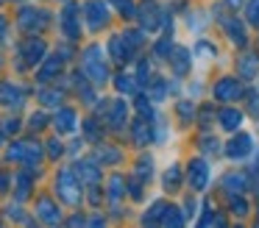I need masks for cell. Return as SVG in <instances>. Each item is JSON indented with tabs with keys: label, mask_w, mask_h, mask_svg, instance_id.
Returning <instances> with one entry per match:
<instances>
[{
	"label": "cell",
	"mask_w": 259,
	"mask_h": 228,
	"mask_svg": "<svg viewBox=\"0 0 259 228\" xmlns=\"http://www.w3.org/2000/svg\"><path fill=\"white\" fill-rule=\"evenodd\" d=\"M218 11V22L223 25V31L229 33V39L237 44V48H245L248 44V33H245V25H242L240 20H237V14H229V11H223V9H214Z\"/></svg>",
	"instance_id": "obj_1"
},
{
	"label": "cell",
	"mask_w": 259,
	"mask_h": 228,
	"mask_svg": "<svg viewBox=\"0 0 259 228\" xmlns=\"http://www.w3.org/2000/svg\"><path fill=\"white\" fill-rule=\"evenodd\" d=\"M84 67H87V72H90V78L95 83H103L109 78V67H106V61H103V56H101V48H90V50H87Z\"/></svg>",
	"instance_id": "obj_2"
},
{
	"label": "cell",
	"mask_w": 259,
	"mask_h": 228,
	"mask_svg": "<svg viewBox=\"0 0 259 228\" xmlns=\"http://www.w3.org/2000/svg\"><path fill=\"white\" fill-rule=\"evenodd\" d=\"M251 150H253V139L248 136V133H234L231 142L223 148V153L229 156L231 161H242L245 156H251Z\"/></svg>",
	"instance_id": "obj_3"
},
{
	"label": "cell",
	"mask_w": 259,
	"mask_h": 228,
	"mask_svg": "<svg viewBox=\"0 0 259 228\" xmlns=\"http://www.w3.org/2000/svg\"><path fill=\"white\" fill-rule=\"evenodd\" d=\"M187 181H190V187L195 189V192H201V189H206L209 184V164L203 159H192L190 164H187Z\"/></svg>",
	"instance_id": "obj_4"
},
{
	"label": "cell",
	"mask_w": 259,
	"mask_h": 228,
	"mask_svg": "<svg viewBox=\"0 0 259 228\" xmlns=\"http://www.w3.org/2000/svg\"><path fill=\"white\" fill-rule=\"evenodd\" d=\"M162 14H164V11L159 9L156 0H142L140 11H137V17H140V22H142L145 31H156L159 22H162Z\"/></svg>",
	"instance_id": "obj_5"
},
{
	"label": "cell",
	"mask_w": 259,
	"mask_h": 228,
	"mask_svg": "<svg viewBox=\"0 0 259 228\" xmlns=\"http://www.w3.org/2000/svg\"><path fill=\"white\" fill-rule=\"evenodd\" d=\"M212 95H214V100L229 103V100H237L242 95V86H240V81H237V78H220V81L214 83Z\"/></svg>",
	"instance_id": "obj_6"
},
{
	"label": "cell",
	"mask_w": 259,
	"mask_h": 228,
	"mask_svg": "<svg viewBox=\"0 0 259 228\" xmlns=\"http://www.w3.org/2000/svg\"><path fill=\"white\" fill-rule=\"evenodd\" d=\"M56 187H59V192H62V198L67 200V203H78V200H81V192H78V184H75L73 172L64 170L62 175H59Z\"/></svg>",
	"instance_id": "obj_7"
},
{
	"label": "cell",
	"mask_w": 259,
	"mask_h": 228,
	"mask_svg": "<svg viewBox=\"0 0 259 228\" xmlns=\"http://www.w3.org/2000/svg\"><path fill=\"white\" fill-rule=\"evenodd\" d=\"M87 20H90L92 31H98V28L106 25V20H109L106 3H101V0H90V3H87Z\"/></svg>",
	"instance_id": "obj_8"
},
{
	"label": "cell",
	"mask_w": 259,
	"mask_h": 228,
	"mask_svg": "<svg viewBox=\"0 0 259 228\" xmlns=\"http://www.w3.org/2000/svg\"><path fill=\"white\" fill-rule=\"evenodd\" d=\"M167 59H170V64H173V72H176L179 78H184L187 72H190L192 56H190V50H187V48H176L173 56H167Z\"/></svg>",
	"instance_id": "obj_9"
},
{
	"label": "cell",
	"mask_w": 259,
	"mask_h": 228,
	"mask_svg": "<svg viewBox=\"0 0 259 228\" xmlns=\"http://www.w3.org/2000/svg\"><path fill=\"white\" fill-rule=\"evenodd\" d=\"M48 22V14L45 11H34V9H23V14H20V25L28 28V31H42Z\"/></svg>",
	"instance_id": "obj_10"
},
{
	"label": "cell",
	"mask_w": 259,
	"mask_h": 228,
	"mask_svg": "<svg viewBox=\"0 0 259 228\" xmlns=\"http://www.w3.org/2000/svg\"><path fill=\"white\" fill-rule=\"evenodd\" d=\"M256 70H259V56L245 53V56H240V59H237V72H240V78L251 81V78H256Z\"/></svg>",
	"instance_id": "obj_11"
},
{
	"label": "cell",
	"mask_w": 259,
	"mask_h": 228,
	"mask_svg": "<svg viewBox=\"0 0 259 228\" xmlns=\"http://www.w3.org/2000/svg\"><path fill=\"white\" fill-rule=\"evenodd\" d=\"M223 189L229 195H242L248 189V175L245 172H229V175L223 178Z\"/></svg>",
	"instance_id": "obj_12"
},
{
	"label": "cell",
	"mask_w": 259,
	"mask_h": 228,
	"mask_svg": "<svg viewBox=\"0 0 259 228\" xmlns=\"http://www.w3.org/2000/svg\"><path fill=\"white\" fill-rule=\"evenodd\" d=\"M218 120H220V125H223L226 131H240V125H242V111L226 106V109H220Z\"/></svg>",
	"instance_id": "obj_13"
},
{
	"label": "cell",
	"mask_w": 259,
	"mask_h": 228,
	"mask_svg": "<svg viewBox=\"0 0 259 228\" xmlns=\"http://www.w3.org/2000/svg\"><path fill=\"white\" fill-rule=\"evenodd\" d=\"M131 131H134V142L140 145V148H142V145H148V142H151V136H153V133H151V122H148L145 117H142V120H137Z\"/></svg>",
	"instance_id": "obj_14"
},
{
	"label": "cell",
	"mask_w": 259,
	"mask_h": 228,
	"mask_svg": "<svg viewBox=\"0 0 259 228\" xmlns=\"http://www.w3.org/2000/svg\"><path fill=\"white\" fill-rule=\"evenodd\" d=\"M179 187H181V167L170 164L167 172H164V189H167V192H176Z\"/></svg>",
	"instance_id": "obj_15"
},
{
	"label": "cell",
	"mask_w": 259,
	"mask_h": 228,
	"mask_svg": "<svg viewBox=\"0 0 259 228\" xmlns=\"http://www.w3.org/2000/svg\"><path fill=\"white\" fill-rule=\"evenodd\" d=\"M0 103H6V106L23 103V100H20V92L14 89V83H0Z\"/></svg>",
	"instance_id": "obj_16"
},
{
	"label": "cell",
	"mask_w": 259,
	"mask_h": 228,
	"mask_svg": "<svg viewBox=\"0 0 259 228\" xmlns=\"http://www.w3.org/2000/svg\"><path fill=\"white\" fill-rule=\"evenodd\" d=\"M159 222H162V225H184V214H181V209H176V206H164Z\"/></svg>",
	"instance_id": "obj_17"
},
{
	"label": "cell",
	"mask_w": 259,
	"mask_h": 228,
	"mask_svg": "<svg viewBox=\"0 0 259 228\" xmlns=\"http://www.w3.org/2000/svg\"><path fill=\"white\" fill-rule=\"evenodd\" d=\"M151 100H164V95L170 92V81H164V78H151Z\"/></svg>",
	"instance_id": "obj_18"
},
{
	"label": "cell",
	"mask_w": 259,
	"mask_h": 228,
	"mask_svg": "<svg viewBox=\"0 0 259 228\" xmlns=\"http://www.w3.org/2000/svg\"><path fill=\"white\" fill-rule=\"evenodd\" d=\"M56 128L59 131H73L75 128V111H70V109H62L56 114Z\"/></svg>",
	"instance_id": "obj_19"
},
{
	"label": "cell",
	"mask_w": 259,
	"mask_h": 228,
	"mask_svg": "<svg viewBox=\"0 0 259 228\" xmlns=\"http://www.w3.org/2000/svg\"><path fill=\"white\" fill-rule=\"evenodd\" d=\"M109 122H112V128H123V122H125V103L123 100H114L112 103V117H109Z\"/></svg>",
	"instance_id": "obj_20"
},
{
	"label": "cell",
	"mask_w": 259,
	"mask_h": 228,
	"mask_svg": "<svg viewBox=\"0 0 259 228\" xmlns=\"http://www.w3.org/2000/svg\"><path fill=\"white\" fill-rule=\"evenodd\" d=\"M201 150H203V153H209V156H212V153L218 156L223 148H220V139H218V136H212V133H203V136H201Z\"/></svg>",
	"instance_id": "obj_21"
},
{
	"label": "cell",
	"mask_w": 259,
	"mask_h": 228,
	"mask_svg": "<svg viewBox=\"0 0 259 228\" xmlns=\"http://www.w3.org/2000/svg\"><path fill=\"white\" fill-rule=\"evenodd\" d=\"M39 217L45 222H59V211L51 200H39Z\"/></svg>",
	"instance_id": "obj_22"
},
{
	"label": "cell",
	"mask_w": 259,
	"mask_h": 228,
	"mask_svg": "<svg viewBox=\"0 0 259 228\" xmlns=\"http://www.w3.org/2000/svg\"><path fill=\"white\" fill-rule=\"evenodd\" d=\"M176 111H179L181 122H192V117H195V106H192V100H179V103H176Z\"/></svg>",
	"instance_id": "obj_23"
},
{
	"label": "cell",
	"mask_w": 259,
	"mask_h": 228,
	"mask_svg": "<svg viewBox=\"0 0 259 228\" xmlns=\"http://www.w3.org/2000/svg\"><path fill=\"white\" fill-rule=\"evenodd\" d=\"M201 225H226V220L218 214V209L212 203H206V214L201 217Z\"/></svg>",
	"instance_id": "obj_24"
},
{
	"label": "cell",
	"mask_w": 259,
	"mask_h": 228,
	"mask_svg": "<svg viewBox=\"0 0 259 228\" xmlns=\"http://www.w3.org/2000/svg\"><path fill=\"white\" fill-rule=\"evenodd\" d=\"M64 31H67V36H78V25H75V6H70L67 11H64Z\"/></svg>",
	"instance_id": "obj_25"
},
{
	"label": "cell",
	"mask_w": 259,
	"mask_h": 228,
	"mask_svg": "<svg viewBox=\"0 0 259 228\" xmlns=\"http://www.w3.org/2000/svg\"><path fill=\"white\" fill-rule=\"evenodd\" d=\"M137 175L142 178V181H151L153 175V159L148 156V159H140V164H137Z\"/></svg>",
	"instance_id": "obj_26"
},
{
	"label": "cell",
	"mask_w": 259,
	"mask_h": 228,
	"mask_svg": "<svg viewBox=\"0 0 259 228\" xmlns=\"http://www.w3.org/2000/svg\"><path fill=\"white\" fill-rule=\"evenodd\" d=\"M164 206H167L164 200H156V203L151 206V211H148V214L142 217V222H159V220H162V211H164Z\"/></svg>",
	"instance_id": "obj_27"
},
{
	"label": "cell",
	"mask_w": 259,
	"mask_h": 228,
	"mask_svg": "<svg viewBox=\"0 0 259 228\" xmlns=\"http://www.w3.org/2000/svg\"><path fill=\"white\" fill-rule=\"evenodd\" d=\"M245 17H248V22H251V25L259 31V0H248V6H245Z\"/></svg>",
	"instance_id": "obj_28"
},
{
	"label": "cell",
	"mask_w": 259,
	"mask_h": 228,
	"mask_svg": "<svg viewBox=\"0 0 259 228\" xmlns=\"http://www.w3.org/2000/svg\"><path fill=\"white\" fill-rule=\"evenodd\" d=\"M170 50H173V42H170V36H164L162 42H156V48H153V53H156V59H167Z\"/></svg>",
	"instance_id": "obj_29"
},
{
	"label": "cell",
	"mask_w": 259,
	"mask_h": 228,
	"mask_svg": "<svg viewBox=\"0 0 259 228\" xmlns=\"http://www.w3.org/2000/svg\"><path fill=\"white\" fill-rule=\"evenodd\" d=\"M187 22H190V28L201 31V28L206 25V17H203V11H190V14H187Z\"/></svg>",
	"instance_id": "obj_30"
},
{
	"label": "cell",
	"mask_w": 259,
	"mask_h": 228,
	"mask_svg": "<svg viewBox=\"0 0 259 228\" xmlns=\"http://www.w3.org/2000/svg\"><path fill=\"white\" fill-rule=\"evenodd\" d=\"M78 172L87 178V181H98V167H95V164H90V161L78 164Z\"/></svg>",
	"instance_id": "obj_31"
},
{
	"label": "cell",
	"mask_w": 259,
	"mask_h": 228,
	"mask_svg": "<svg viewBox=\"0 0 259 228\" xmlns=\"http://www.w3.org/2000/svg\"><path fill=\"white\" fill-rule=\"evenodd\" d=\"M114 86L120 89V92H134L137 83L131 81V75H117V81H114Z\"/></svg>",
	"instance_id": "obj_32"
},
{
	"label": "cell",
	"mask_w": 259,
	"mask_h": 228,
	"mask_svg": "<svg viewBox=\"0 0 259 228\" xmlns=\"http://www.w3.org/2000/svg\"><path fill=\"white\" fill-rule=\"evenodd\" d=\"M231 214H237V217L248 214V203H245V198H231Z\"/></svg>",
	"instance_id": "obj_33"
},
{
	"label": "cell",
	"mask_w": 259,
	"mask_h": 228,
	"mask_svg": "<svg viewBox=\"0 0 259 228\" xmlns=\"http://www.w3.org/2000/svg\"><path fill=\"white\" fill-rule=\"evenodd\" d=\"M123 175H114L112 178V184H109V187H112V189H109V195H112V198H120V195H123L125 192V189H123Z\"/></svg>",
	"instance_id": "obj_34"
},
{
	"label": "cell",
	"mask_w": 259,
	"mask_h": 228,
	"mask_svg": "<svg viewBox=\"0 0 259 228\" xmlns=\"http://www.w3.org/2000/svg\"><path fill=\"white\" fill-rule=\"evenodd\" d=\"M195 53H198V56H214L218 50H214L212 42H198V44H195Z\"/></svg>",
	"instance_id": "obj_35"
},
{
	"label": "cell",
	"mask_w": 259,
	"mask_h": 228,
	"mask_svg": "<svg viewBox=\"0 0 259 228\" xmlns=\"http://www.w3.org/2000/svg\"><path fill=\"white\" fill-rule=\"evenodd\" d=\"M248 111L259 117V92H248Z\"/></svg>",
	"instance_id": "obj_36"
},
{
	"label": "cell",
	"mask_w": 259,
	"mask_h": 228,
	"mask_svg": "<svg viewBox=\"0 0 259 228\" xmlns=\"http://www.w3.org/2000/svg\"><path fill=\"white\" fill-rule=\"evenodd\" d=\"M137 81H140V83H148V81H151V64H148V61H142V64H140Z\"/></svg>",
	"instance_id": "obj_37"
},
{
	"label": "cell",
	"mask_w": 259,
	"mask_h": 228,
	"mask_svg": "<svg viewBox=\"0 0 259 228\" xmlns=\"http://www.w3.org/2000/svg\"><path fill=\"white\" fill-rule=\"evenodd\" d=\"M137 109H140V114L145 117V120H151V117H153V109H151V103H148V98H140Z\"/></svg>",
	"instance_id": "obj_38"
},
{
	"label": "cell",
	"mask_w": 259,
	"mask_h": 228,
	"mask_svg": "<svg viewBox=\"0 0 259 228\" xmlns=\"http://www.w3.org/2000/svg\"><path fill=\"white\" fill-rule=\"evenodd\" d=\"M101 159L103 161H120V153H117V150H112V148H106V150L101 148Z\"/></svg>",
	"instance_id": "obj_39"
},
{
	"label": "cell",
	"mask_w": 259,
	"mask_h": 228,
	"mask_svg": "<svg viewBox=\"0 0 259 228\" xmlns=\"http://www.w3.org/2000/svg\"><path fill=\"white\" fill-rule=\"evenodd\" d=\"M209 120H212V106H203V111H201V125H209Z\"/></svg>",
	"instance_id": "obj_40"
},
{
	"label": "cell",
	"mask_w": 259,
	"mask_h": 228,
	"mask_svg": "<svg viewBox=\"0 0 259 228\" xmlns=\"http://www.w3.org/2000/svg\"><path fill=\"white\" fill-rule=\"evenodd\" d=\"M240 3H242V0H226V6H231V9H237Z\"/></svg>",
	"instance_id": "obj_41"
}]
</instances>
